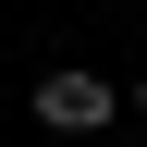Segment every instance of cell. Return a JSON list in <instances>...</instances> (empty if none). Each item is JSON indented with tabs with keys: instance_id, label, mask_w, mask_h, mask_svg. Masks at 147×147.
Returning a JSON list of instances; mask_svg holds the SVG:
<instances>
[{
	"instance_id": "cell-1",
	"label": "cell",
	"mask_w": 147,
	"mask_h": 147,
	"mask_svg": "<svg viewBox=\"0 0 147 147\" xmlns=\"http://www.w3.org/2000/svg\"><path fill=\"white\" fill-rule=\"evenodd\" d=\"M25 110L49 123V135H98L110 110H135V98H123L110 74H86V61H61V74H37V86H25Z\"/></svg>"
},
{
	"instance_id": "cell-2",
	"label": "cell",
	"mask_w": 147,
	"mask_h": 147,
	"mask_svg": "<svg viewBox=\"0 0 147 147\" xmlns=\"http://www.w3.org/2000/svg\"><path fill=\"white\" fill-rule=\"evenodd\" d=\"M123 98H135V110H147V74H135V86H123Z\"/></svg>"
}]
</instances>
